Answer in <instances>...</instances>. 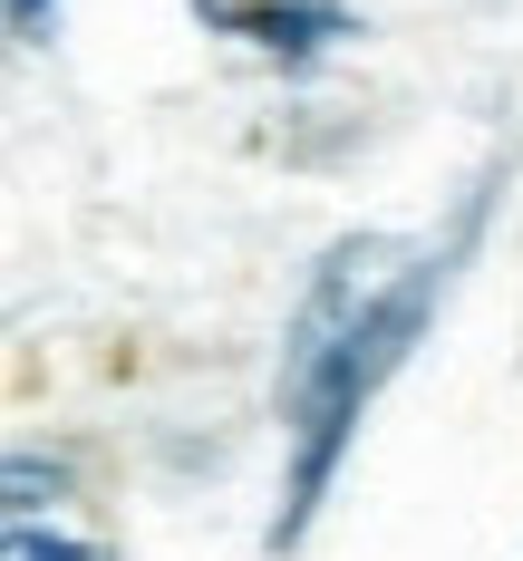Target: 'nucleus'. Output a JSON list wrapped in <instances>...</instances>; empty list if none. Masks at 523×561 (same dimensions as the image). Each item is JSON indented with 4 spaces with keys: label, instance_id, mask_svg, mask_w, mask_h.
Wrapping results in <instances>:
<instances>
[{
    "label": "nucleus",
    "instance_id": "obj_1",
    "mask_svg": "<svg viewBox=\"0 0 523 561\" xmlns=\"http://www.w3.org/2000/svg\"><path fill=\"white\" fill-rule=\"evenodd\" d=\"M446 290V252L436 242H407V232H349L320 252V272L291 310L282 339V513H272V552H291L310 533V513L330 504V474H340L349 436L368 416V397L398 378V358L417 348L427 310Z\"/></svg>",
    "mask_w": 523,
    "mask_h": 561
},
{
    "label": "nucleus",
    "instance_id": "obj_2",
    "mask_svg": "<svg viewBox=\"0 0 523 561\" xmlns=\"http://www.w3.org/2000/svg\"><path fill=\"white\" fill-rule=\"evenodd\" d=\"M204 30H224L242 49H262L272 68H310V58H330L340 39H359V20H349V0H184Z\"/></svg>",
    "mask_w": 523,
    "mask_h": 561
},
{
    "label": "nucleus",
    "instance_id": "obj_3",
    "mask_svg": "<svg viewBox=\"0 0 523 561\" xmlns=\"http://www.w3.org/2000/svg\"><path fill=\"white\" fill-rule=\"evenodd\" d=\"M68 494V465H39V455L20 446L10 455V523H39V513Z\"/></svg>",
    "mask_w": 523,
    "mask_h": 561
},
{
    "label": "nucleus",
    "instance_id": "obj_4",
    "mask_svg": "<svg viewBox=\"0 0 523 561\" xmlns=\"http://www.w3.org/2000/svg\"><path fill=\"white\" fill-rule=\"evenodd\" d=\"M0 561H116L107 542H78V533H49V523H10V552Z\"/></svg>",
    "mask_w": 523,
    "mask_h": 561
},
{
    "label": "nucleus",
    "instance_id": "obj_5",
    "mask_svg": "<svg viewBox=\"0 0 523 561\" xmlns=\"http://www.w3.org/2000/svg\"><path fill=\"white\" fill-rule=\"evenodd\" d=\"M49 30H58V0H10V39L20 49H49Z\"/></svg>",
    "mask_w": 523,
    "mask_h": 561
}]
</instances>
